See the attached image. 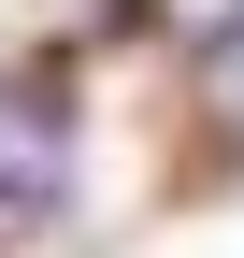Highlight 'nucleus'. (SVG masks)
Wrapping results in <instances>:
<instances>
[{"label": "nucleus", "mask_w": 244, "mask_h": 258, "mask_svg": "<svg viewBox=\"0 0 244 258\" xmlns=\"http://www.w3.org/2000/svg\"><path fill=\"white\" fill-rule=\"evenodd\" d=\"M216 86H244V15H230V29H216Z\"/></svg>", "instance_id": "obj_1"}]
</instances>
